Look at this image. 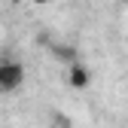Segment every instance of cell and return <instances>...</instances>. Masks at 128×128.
<instances>
[{"mask_svg": "<svg viewBox=\"0 0 128 128\" xmlns=\"http://www.w3.org/2000/svg\"><path fill=\"white\" fill-rule=\"evenodd\" d=\"M67 82H70V88H88V82H92V73H88V67L86 64H79V61H73L70 64V70H67Z\"/></svg>", "mask_w": 128, "mask_h": 128, "instance_id": "obj_2", "label": "cell"}, {"mask_svg": "<svg viewBox=\"0 0 128 128\" xmlns=\"http://www.w3.org/2000/svg\"><path fill=\"white\" fill-rule=\"evenodd\" d=\"M52 122H55V128H70V119H67V116H61V113H55Z\"/></svg>", "mask_w": 128, "mask_h": 128, "instance_id": "obj_3", "label": "cell"}, {"mask_svg": "<svg viewBox=\"0 0 128 128\" xmlns=\"http://www.w3.org/2000/svg\"><path fill=\"white\" fill-rule=\"evenodd\" d=\"M24 86V64L22 61H0V92L9 94V92H18Z\"/></svg>", "mask_w": 128, "mask_h": 128, "instance_id": "obj_1", "label": "cell"}, {"mask_svg": "<svg viewBox=\"0 0 128 128\" xmlns=\"http://www.w3.org/2000/svg\"><path fill=\"white\" fill-rule=\"evenodd\" d=\"M30 3H37V6H46V3H49V0H30Z\"/></svg>", "mask_w": 128, "mask_h": 128, "instance_id": "obj_4", "label": "cell"}]
</instances>
